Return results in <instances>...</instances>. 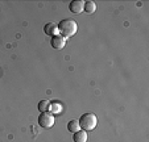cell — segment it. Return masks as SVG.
I'll return each instance as SVG.
<instances>
[{
  "label": "cell",
  "instance_id": "cell-2",
  "mask_svg": "<svg viewBox=\"0 0 149 142\" xmlns=\"http://www.w3.org/2000/svg\"><path fill=\"white\" fill-rule=\"evenodd\" d=\"M78 123H79V126L82 128V130L90 132L93 129H95L96 125H98V117L94 113H84L82 114V117L78 120Z\"/></svg>",
  "mask_w": 149,
  "mask_h": 142
},
{
  "label": "cell",
  "instance_id": "cell-1",
  "mask_svg": "<svg viewBox=\"0 0 149 142\" xmlns=\"http://www.w3.org/2000/svg\"><path fill=\"white\" fill-rule=\"evenodd\" d=\"M57 26H58V32L62 33L61 36L66 37V38L68 37H73L77 33V30H78V24L71 19L62 20V21H59V24H57Z\"/></svg>",
  "mask_w": 149,
  "mask_h": 142
},
{
  "label": "cell",
  "instance_id": "cell-10",
  "mask_svg": "<svg viewBox=\"0 0 149 142\" xmlns=\"http://www.w3.org/2000/svg\"><path fill=\"white\" fill-rule=\"evenodd\" d=\"M50 101L49 100H41L38 103V105H37V108H38L40 112H49L50 111Z\"/></svg>",
  "mask_w": 149,
  "mask_h": 142
},
{
  "label": "cell",
  "instance_id": "cell-9",
  "mask_svg": "<svg viewBox=\"0 0 149 142\" xmlns=\"http://www.w3.org/2000/svg\"><path fill=\"white\" fill-rule=\"evenodd\" d=\"M68 130L70 132V133H75V132H78V130H81V126H79V123H78V120H71V121H69V124H68Z\"/></svg>",
  "mask_w": 149,
  "mask_h": 142
},
{
  "label": "cell",
  "instance_id": "cell-4",
  "mask_svg": "<svg viewBox=\"0 0 149 142\" xmlns=\"http://www.w3.org/2000/svg\"><path fill=\"white\" fill-rule=\"evenodd\" d=\"M50 45L53 49H56V50H61V49H63L66 45V37L61 36V34H57V36L52 37Z\"/></svg>",
  "mask_w": 149,
  "mask_h": 142
},
{
  "label": "cell",
  "instance_id": "cell-3",
  "mask_svg": "<svg viewBox=\"0 0 149 142\" xmlns=\"http://www.w3.org/2000/svg\"><path fill=\"white\" fill-rule=\"evenodd\" d=\"M38 125L44 129H50L54 125V116L50 112H41L38 116Z\"/></svg>",
  "mask_w": 149,
  "mask_h": 142
},
{
  "label": "cell",
  "instance_id": "cell-5",
  "mask_svg": "<svg viewBox=\"0 0 149 142\" xmlns=\"http://www.w3.org/2000/svg\"><path fill=\"white\" fill-rule=\"evenodd\" d=\"M83 7H84L83 0H73L70 3V6H69V8H70V11L73 12V13L79 15L83 12Z\"/></svg>",
  "mask_w": 149,
  "mask_h": 142
},
{
  "label": "cell",
  "instance_id": "cell-7",
  "mask_svg": "<svg viewBox=\"0 0 149 142\" xmlns=\"http://www.w3.org/2000/svg\"><path fill=\"white\" fill-rule=\"evenodd\" d=\"M87 132H84V130H78L74 133L73 136V139L74 142H87Z\"/></svg>",
  "mask_w": 149,
  "mask_h": 142
},
{
  "label": "cell",
  "instance_id": "cell-8",
  "mask_svg": "<svg viewBox=\"0 0 149 142\" xmlns=\"http://www.w3.org/2000/svg\"><path fill=\"white\" fill-rule=\"evenodd\" d=\"M83 11L86 13H94L96 11V4L94 3L93 0H87V1H84V7H83Z\"/></svg>",
  "mask_w": 149,
  "mask_h": 142
},
{
  "label": "cell",
  "instance_id": "cell-6",
  "mask_svg": "<svg viewBox=\"0 0 149 142\" xmlns=\"http://www.w3.org/2000/svg\"><path fill=\"white\" fill-rule=\"evenodd\" d=\"M44 33L48 34V36H57L58 34V26H57V24H54V22H48L45 26H44Z\"/></svg>",
  "mask_w": 149,
  "mask_h": 142
}]
</instances>
